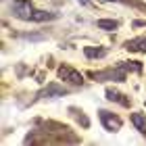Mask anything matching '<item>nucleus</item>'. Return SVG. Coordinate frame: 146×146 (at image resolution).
<instances>
[{
    "label": "nucleus",
    "mask_w": 146,
    "mask_h": 146,
    "mask_svg": "<svg viewBox=\"0 0 146 146\" xmlns=\"http://www.w3.org/2000/svg\"><path fill=\"white\" fill-rule=\"evenodd\" d=\"M11 11L17 19H23V21H31V15H34V4L29 0H15L11 4Z\"/></svg>",
    "instance_id": "obj_1"
},
{
    "label": "nucleus",
    "mask_w": 146,
    "mask_h": 146,
    "mask_svg": "<svg viewBox=\"0 0 146 146\" xmlns=\"http://www.w3.org/2000/svg\"><path fill=\"white\" fill-rule=\"evenodd\" d=\"M58 77L65 79V82H69V84H73V86L84 84V75L79 71L71 69V67H58Z\"/></svg>",
    "instance_id": "obj_2"
},
{
    "label": "nucleus",
    "mask_w": 146,
    "mask_h": 146,
    "mask_svg": "<svg viewBox=\"0 0 146 146\" xmlns=\"http://www.w3.org/2000/svg\"><path fill=\"white\" fill-rule=\"evenodd\" d=\"M98 115H100V121H102V125H104V129H109V131H117L119 127H121V119L115 117L113 113H109V111H100Z\"/></svg>",
    "instance_id": "obj_3"
},
{
    "label": "nucleus",
    "mask_w": 146,
    "mask_h": 146,
    "mask_svg": "<svg viewBox=\"0 0 146 146\" xmlns=\"http://www.w3.org/2000/svg\"><path fill=\"white\" fill-rule=\"evenodd\" d=\"M125 50L129 52H146V38H136L125 42Z\"/></svg>",
    "instance_id": "obj_4"
},
{
    "label": "nucleus",
    "mask_w": 146,
    "mask_h": 146,
    "mask_svg": "<svg viewBox=\"0 0 146 146\" xmlns=\"http://www.w3.org/2000/svg\"><path fill=\"white\" fill-rule=\"evenodd\" d=\"M131 125L142 131V134H146V115H142V113H131Z\"/></svg>",
    "instance_id": "obj_5"
},
{
    "label": "nucleus",
    "mask_w": 146,
    "mask_h": 146,
    "mask_svg": "<svg viewBox=\"0 0 146 146\" xmlns=\"http://www.w3.org/2000/svg\"><path fill=\"white\" fill-rule=\"evenodd\" d=\"M56 15H52L48 11H34V15H31V21H38V23H44V21H52Z\"/></svg>",
    "instance_id": "obj_6"
},
{
    "label": "nucleus",
    "mask_w": 146,
    "mask_h": 146,
    "mask_svg": "<svg viewBox=\"0 0 146 146\" xmlns=\"http://www.w3.org/2000/svg\"><path fill=\"white\" fill-rule=\"evenodd\" d=\"M98 27H102V29H117V21H109V19H98Z\"/></svg>",
    "instance_id": "obj_7"
},
{
    "label": "nucleus",
    "mask_w": 146,
    "mask_h": 146,
    "mask_svg": "<svg viewBox=\"0 0 146 146\" xmlns=\"http://www.w3.org/2000/svg\"><path fill=\"white\" fill-rule=\"evenodd\" d=\"M86 56H88V58H96V56H104V50H96V48H86Z\"/></svg>",
    "instance_id": "obj_8"
}]
</instances>
